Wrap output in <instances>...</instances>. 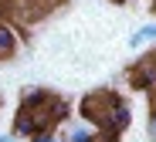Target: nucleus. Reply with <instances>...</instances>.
<instances>
[{
  "mask_svg": "<svg viewBox=\"0 0 156 142\" xmlns=\"http://www.w3.org/2000/svg\"><path fill=\"white\" fill-rule=\"evenodd\" d=\"M82 115H85L88 122H95L102 135H112V139H119V135L129 129V122H133L129 102H126L122 95H112V92L85 95V102H82Z\"/></svg>",
  "mask_w": 156,
  "mask_h": 142,
  "instance_id": "obj_1",
  "label": "nucleus"
},
{
  "mask_svg": "<svg viewBox=\"0 0 156 142\" xmlns=\"http://www.w3.org/2000/svg\"><path fill=\"white\" fill-rule=\"evenodd\" d=\"M129 81H133V88H139V92H153V95H156V54H149V58L136 61L133 71H129Z\"/></svg>",
  "mask_w": 156,
  "mask_h": 142,
  "instance_id": "obj_2",
  "label": "nucleus"
},
{
  "mask_svg": "<svg viewBox=\"0 0 156 142\" xmlns=\"http://www.w3.org/2000/svg\"><path fill=\"white\" fill-rule=\"evenodd\" d=\"M37 115H41V122H44V129H58V122L68 119V102H65L61 95H48V102L37 108Z\"/></svg>",
  "mask_w": 156,
  "mask_h": 142,
  "instance_id": "obj_3",
  "label": "nucleus"
},
{
  "mask_svg": "<svg viewBox=\"0 0 156 142\" xmlns=\"http://www.w3.org/2000/svg\"><path fill=\"white\" fill-rule=\"evenodd\" d=\"M41 129H44V122H41V115H37V108L20 105V108H17V115H14V135L31 139V135L41 132Z\"/></svg>",
  "mask_w": 156,
  "mask_h": 142,
  "instance_id": "obj_4",
  "label": "nucleus"
},
{
  "mask_svg": "<svg viewBox=\"0 0 156 142\" xmlns=\"http://www.w3.org/2000/svg\"><path fill=\"white\" fill-rule=\"evenodd\" d=\"M17 51H20V34H17V27H10V24L0 20V61L14 58Z\"/></svg>",
  "mask_w": 156,
  "mask_h": 142,
  "instance_id": "obj_5",
  "label": "nucleus"
},
{
  "mask_svg": "<svg viewBox=\"0 0 156 142\" xmlns=\"http://www.w3.org/2000/svg\"><path fill=\"white\" fill-rule=\"evenodd\" d=\"M65 135H68V142H98V135H102V132H98V125H95V122H88V119H85V122H75L71 129H65Z\"/></svg>",
  "mask_w": 156,
  "mask_h": 142,
  "instance_id": "obj_6",
  "label": "nucleus"
},
{
  "mask_svg": "<svg viewBox=\"0 0 156 142\" xmlns=\"http://www.w3.org/2000/svg\"><path fill=\"white\" fill-rule=\"evenodd\" d=\"M48 95H51V92H44V88H24V92H20V105H27V108H41V105L48 102Z\"/></svg>",
  "mask_w": 156,
  "mask_h": 142,
  "instance_id": "obj_7",
  "label": "nucleus"
},
{
  "mask_svg": "<svg viewBox=\"0 0 156 142\" xmlns=\"http://www.w3.org/2000/svg\"><path fill=\"white\" fill-rule=\"evenodd\" d=\"M146 41H156V24H143L139 31L129 37V44H133V47H143Z\"/></svg>",
  "mask_w": 156,
  "mask_h": 142,
  "instance_id": "obj_8",
  "label": "nucleus"
},
{
  "mask_svg": "<svg viewBox=\"0 0 156 142\" xmlns=\"http://www.w3.org/2000/svg\"><path fill=\"white\" fill-rule=\"evenodd\" d=\"M31 142H58V129H41L31 135Z\"/></svg>",
  "mask_w": 156,
  "mask_h": 142,
  "instance_id": "obj_9",
  "label": "nucleus"
},
{
  "mask_svg": "<svg viewBox=\"0 0 156 142\" xmlns=\"http://www.w3.org/2000/svg\"><path fill=\"white\" fill-rule=\"evenodd\" d=\"M146 135L156 142V98H153V108H149V119H146Z\"/></svg>",
  "mask_w": 156,
  "mask_h": 142,
  "instance_id": "obj_10",
  "label": "nucleus"
},
{
  "mask_svg": "<svg viewBox=\"0 0 156 142\" xmlns=\"http://www.w3.org/2000/svg\"><path fill=\"white\" fill-rule=\"evenodd\" d=\"M10 4H14V0H0V7H10Z\"/></svg>",
  "mask_w": 156,
  "mask_h": 142,
  "instance_id": "obj_11",
  "label": "nucleus"
},
{
  "mask_svg": "<svg viewBox=\"0 0 156 142\" xmlns=\"http://www.w3.org/2000/svg\"><path fill=\"white\" fill-rule=\"evenodd\" d=\"M0 142H10V135H0Z\"/></svg>",
  "mask_w": 156,
  "mask_h": 142,
  "instance_id": "obj_12",
  "label": "nucleus"
},
{
  "mask_svg": "<svg viewBox=\"0 0 156 142\" xmlns=\"http://www.w3.org/2000/svg\"><path fill=\"white\" fill-rule=\"evenodd\" d=\"M112 4H126V0H112Z\"/></svg>",
  "mask_w": 156,
  "mask_h": 142,
  "instance_id": "obj_13",
  "label": "nucleus"
}]
</instances>
